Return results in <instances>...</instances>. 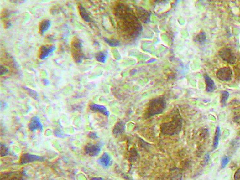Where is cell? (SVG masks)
Instances as JSON below:
<instances>
[{"label": "cell", "instance_id": "1", "mask_svg": "<svg viewBox=\"0 0 240 180\" xmlns=\"http://www.w3.org/2000/svg\"><path fill=\"white\" fill-rule=\"evenodd\" d=\"M166 101L162 97L155 98L148 104L145 116L147 118L161 114L166 107Z\"/></svg>", "mask_w": 240, "mask_h": 180}, {"label": "cell", "instance_id": "2", "mask_svg": "<svg viewBox=\"0 0 240 180\" xmlns=\"http://www.w3.org/2000/svg\"><path fill=\"white\" fill-rule=\"evenodd\" d=\"M182 120L180 116H175L171 121L163 123L161 126V132L164 134L174 135L178 134L182 128Z\"/></svg>", "mask_w": 240, "mask_h": 180}, {"label": "cell", "instance_id": "3", "mask_svg": "<svg viewBox=\"0 0 240 180\" xmlns=\"http://www.w3.org/2000/svg\"><path fill=\"white\" fill-rule=\"evenodd\" d=\"M82 41L76 37L73 38L71 42V50L73 60L75 63L80 64L84 59V55L82 50Z\"/></svg>", "mask_w": 240, "mask_h": 180}, {"label": "cell", "instance_id": "4", "mask_svg": "<svg viewBox=\"0 0 240 180\" xmlns=\"http://www.w3.org/2000/svg\"><path fill=\"white\" fill-rule=\"evenodd\" d=\"M219 54L223 61L230 64H234L236 63V56L232 49L229 48H222L219 50Z\"/></svg>", "mask_w": 240, "mask_h": 180}, {"label": "cell", "instance_id": "5", "mask_svg": "<svg viewBox=\"0 0 240 180\" xmlns=\"http://www.w3.org/2000/svg\"><path fill=\"white\" fill-rule=\"evenodd\" d=\"M217 78L223 82L229 81L232 80L233 72L229 67H225L219 69L216 73Z\"/></svg>", "mask_w": 240, "mask_h": 180}, {"label": "cell", "instance_id": "6", "mask_svg": "<svg viewBox=\"0 0 240 180\" xmlns=\"http://www.w3.org/2000/svg\"><path fill=\"white\" fill-rule=\"evenodd\" d=\"M56 48L52 45H42L38 51V57L40 60H44L48 57L55 50Z\"/></svg>", "mask_w": 240, "mask_h": 180}, {"label": "cell", "instance_id": "7", "mask_svg": "<svg viewBox=\"0 0 240 180\" xmlns=\"http://www.w3.org/2000/svg\"><path fill=\"white\" fill-rule=\"evenodd\" d=\"M44 161L45 158L44 157L33 155L30 153H24L23 154L20 159V162L22 164H25L33 162H43Z\"/></svg>", "mask_w": 240, "mask_h": 180}, {"label": "cell", "instance_id": "8", "mask_svg": "<svg viewBox=\"0 0 240 180\" xmlns=\"http://www.w3.org/2000/svg\"><path fill=\"white\" fill-rule=\"evenodd\" d=\"M85 151L86 154L89 156L94 157L98 155L101 152V147L99 145L88 144L85 147Z\"/></svg>", "mask_w": 240, "mask_h": 180}, {"label": "cell", "instance_id": "9", "mask_svg": "<svg viewBox=\"0 0 240 180\" xmlns=\"http://www.w3.org/2000/svg\"><path fill=\"white\" fill-rule=\"evenodd\" d=\"M29 129L32 132L43 130V125L39 117L34 116L31 119L29 124Z\"/></svg>", "mask_w": 240, "mask_h": 180}, {"label": "cell", "instance_id": "10", "mask_svg": "<svg viewBox=\"0 0 240 180\" xmlns=\"http://www.w3.org/2000/svg\"><path fill=\"white\" fill-rule=\"evenodd\" d=\"M90 108L91 110L95 112H98L102 113L103 115L108 117L110 115V113L107 110V108L102 105L97 104H91L90 105Z\"/></svg>", "mask_w": 240, "mask_h": 180}, {"label": "cell", "instance_id": "11", "mask_svg": "<svg viewBox=\"0 0 240 180\" xmlns=\"http://www.w3.org/2000/svg\"><path fill=\"white\" fill-rule=\"evenodd\" d=\"M98 162L101 166L105 168H108L111 165V158L110 155L105 152L98 160Z\"/></svg>", "mask_w": 240, "mask_h": 180}, {"label": "cell", "instance_id": "12", "mask_svg": "<svg viewBox=\"0 0 240 180\" xmlns=\"http://www.w3.org/2000/svg\"><path fill=\"white\" fill-rule=\"evenodd\" d=\"M51 25V22L48 19L42 20L39 24V33L41 35H43L48 31Z\"/></svg>", "mask_w": 240, "mask_h": 180}, {"label": "cell", "instance_id": "13", "mask_svg": "<svg viewBox=\"0 0 240 180\" xmlns=\"http://www.w3.org/2000/svg\"><path fill=\"white\" fill-rule=\"evenodd\" d=\"M205 82L206 84V90L208 92H212L215 89V84L211 78L209 77L207 74L204 75Z\"/></svg>", "mask_w": 240, "mask_h": 180}, {"label": "cell", "instance_id": "14", "mask_svg": "<svg viewBox=\"0 0 240 180\" xmlns=\"http://www.w3.org/2000/svg\"><path fill=\"white\" fill-rule=\"evenodd\" d=\"M78 8L79 14H80L82 18L86 22H89L90 21V18L89 15L87 12L86 10L85 9V8L80 4L78 6Z\"/></svg>", "mask_w": 240, "mask_h": 180}, {"label": "cell", "instance_id": "15", "mask_svg": "<svg viewBox=\"0 0 240 180\" xmlns=\"http://www.w3.org/2000/svg\"><path fill=\"white\" fill-rule=\"evenodd\" d=\"M221 135V129L220 127L218 126L215 131V135H214V139H213V149L215 150L217 148L219 145V138Z\"/></svg>", "mask_w": 240, "mask_h": 180}, {"label": "cell", "instance_id": "16", "mask_svg": "<svg viewBox=\"0 0 240 180\" xmlns=\"http://www.w3.org/2000/svg\"><path fill=\"white\" fill-rule=\"evenodd\" d=\"M125 130L124 124L122 122H118L116 124L113 130L114 134L118 135L122 133Z\"/></svg>", "mask_w": 240, "mask_h": 180}, {"label": "cell", "instance_id": "17", "mask_svg": "<svg viewBox=\"0 0 240 180\" xmlns=\"http://www.w3.org/2000/svg\"><path fill=\"white\" fill-rule=\"evenodd\" d=\"M206 40V35L205 32H201L196 37L195 41L200 44H203Z\"/></svg>", "mask_w": 240, "mask_h": 180}, {"label": "cell", "instance_id": "18", "mask_svg": "<svg viewBox=\"0 0 240 180\" xmlns=\"http://www.w3.org/2000/svg\"><path fill=\"white\" fill-rule=\"evenodd\" d=\"M106 59V54L103 52L99 53L96 56V60L101 63H105Z\"/></svg>", "mask_w": 240, "mask_h": 180}, {"label": "cell", "instance_id": "19", "mask_svg": "<svg viewBox=\"0 0 240 180\" xmlns=\"http://www.w3.org/2000/svg\"><path fill=\"white\" fill-rule=\"evenodd\" d=\"M229 94L227 91H223L222 92L221 96V103L222 105H225L227 101L229 98Z\"/></svg>", "mask_w": 240, "mask_h": 180}, {"label": "cell", "instance_id": "20", "mask_svg": "<svg viewBox=\"0 0 240 180\" xmlns=\"http://www.w3.org/2000/svg\"><path fill=\"white\" fill-rule=\"evenodd\" d=\"M104 40L106 43L109 44L110 46H112V47H115V46L116 47V46H117L119 45V42L116 40H112V39H109L107 38H105Z\"/></svg>", "mask_w": 240, "mask_h": 180}, {"label": "cell", "instance_id": "21", "mask_svg": "<svg viewBox=\"0 0 240 180\" xmlns=\"http://www.w3.org/2000/svg\"><path fill=\"white\" fill-rule=\"evenodd\" d=\"M8 148L5 146L1 144V154L2 156H6L8 154Z\"/></svg>", "mask_w": 240, "mask_h": 180}, {"label": "cell", "instance_id": "22", "mask_svg": "<svg viewBox=\"0 0 240 180\" xmlns=\"http://www.w3.org/2000/svg\"><path fill=\"white\" fill-rule=\"evenodd\" d=\"M229 162V159L228 157L225 156L223 157L222 159V162H221V167L222 168H225L227 165V164Z\"/></svg>", "mask_w": 240, "mask_h": 180}, {"label": "cell", "instance_id": "23", "mask_svg": "<svg viewBox=\"0 0 240 180\" xmlns=\"http://www.w3.org/2000/svg\"><path fill=\"white\" fill-rule=\"evenodd\" d=\"M24 88H25V90L28 91V93H30L29 94L31 97H33V98H35L36 97H37V93L35 91H34V90H31V89H29L27 87H24Z\"/></svg>", "mask_w": 240, "mask_h": 180}, {"label": "cell", "instance_id": "24", "mask_svg": "<svg viewBox=\"0 0 240 180\" xmlns=\"http://www.w3.org/2000/svg\"><path fill=\"white\" fill-rule=\"evenodd\" d=\"M8 69L7 68H6L5 67H4L2 65H1V75H4V74H5L6 73H8Z\"/></svg>", "mask_w": 240, "mask_h": 180}, {"label": "cell", "instance_id": "25", "mask_svg": "<svg viewBox=\"0 0 240 180\" xmlns=\"http://www.w3.org/2000/svg\"><path fill=\"white\" fill-rule=\"evenodd\" d=\"M235 180H240V168L236 171L234 176Z\"/></svg>", "mask_w": 240, "mask_h": 180}, {"label": "cell", "instance_id": "26", "mask_svg": "<svg viewBox=\"0 0 240 180\" xmlns=\"http://www.w3.org/2000/svg\"><path fill=\"white\" fill-rule=\"evenodd\" d=\"M88 136L90 138H92V139H96V138H98V137L97 134L95 132L90 133L89 134Z\"/></svg>", "mask_w": 240, "mask_h": 180}, {"label": "cell", "instance_id": "27", "mask_svg": "<svg viewBox=\"0 0 240 180\" xmlns=\"http://www.w3.org/2000/svg\"><path fill=\"white\" fill-rule=\"evenodd\" d=\"M11 24L10 22L8 21H6L5 22L4 27H5L6 28L8 29L9 27H11Z\"/></svg>", "mask_w": 240, "mask_h": 180}, {"label": "cell", "instance_id": "28", "mask_svg": "<svg viewBox=\"0 0 240 180\" xmlns=\"http://www.w3.org/2000/svg\"><path fill=\"white\" fill-rule=\"evenodd\" d=\"M42 82H43V83L44 84V85H48L50 84L49 81L48 80H47V79H43V80H42Z\"/></svg>", "mask_w": 240, "mask_h": 180}, {"label": "cell", "instance_id": "29", "mask_svg": "<svg viewBox=\"0 0 240 180\" xmlns=\"http://www.w3.org/2000/svg\"><path fill=\"white\" fill-rule=\"evenodd\" d=\"M91 180H103L102 178L101 177H97V178H93Z\"/></svg>", "mask_w": 240, "mask_h": 180}, {"label": "cell", "instance_id": "30", "mask_svg": "<svg viewBox=\"0 0 240 180\" xmlns=\"http://www.w3.org/2000/svg\"><path fill=\"white\" fill-rule=\"evenodd\" d=\"M239 134H240V133H239Z\"/></svg>", "mask_w": 240, "mask_h": 180}]
</instances>
